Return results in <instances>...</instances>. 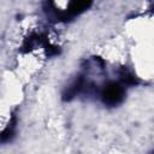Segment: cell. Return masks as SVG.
Segmentation results:
<instances>
[{"mask_svg": "<svg viewBox=\"0 0 154 154\" xmlns=\"http://www.w3.org/2000/svg\"><path fill=\"white\" fill-rule=\"evenodd\" d=\"M101 97L102 101L106 105L109 106H116L122 102L124 97V89L116 82H111L105 85V88L101 91Z\"/></svg>", "mask_w": 154, "mask_h": 154, "instance_id": "6da1fadb", "label": "cell"}]
</instances>
